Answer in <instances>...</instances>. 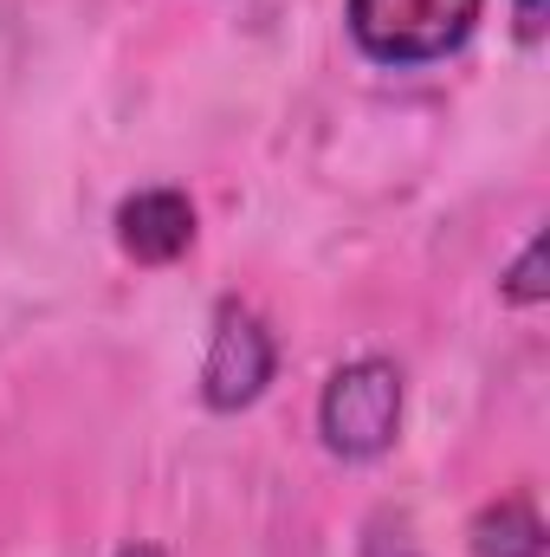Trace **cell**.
I'll return each instance as SVG.
<instances>
[{
	"label": "cell",
	"instance_id": "277c9868",
	"mask_svg": "<svg viewBox=\"0 0 550 557\" xmlns=\"http://www.w3.org/2000/svg\"><path fill=\"white\" fill-rule=\"evenodd\" d=\"M117 247L137 267H175L195 247V201L182 188H137L117 201Z\"/></svg>",
	"mask_w": 550,
	"mask_h": 557
},
{
	"label": "cell",
	"instance_id": "7a4b0ae2",
	"mask_svg": "<svg viewBox=\"0 0 550 557\" xmlns=\"http://www.w3.org/2000/svg\"><path fill=\"white\" fill-rule=\"evenodd\" d=\"M317 428H324V447L337 460H376V454H389L396 434H402V370L389 357L343 363L324 383Z\"/></svg>",
	"mask_w": 550,
	"mask_h": 557
},
{
	"label": "cell",
	"instance_id": "6da1fadb",
	"mask_svg": "<svg viewBox=\"0 0 550 557\" xmlns=\"http://www.w3.org/2000/svg\"><path fill=\"white\" fill-rule=\"evenodd\" d=\"M486 0H350V39L376 65H434L460 52L479 26Z\"/></svg>",
	"mask_w": 550,
	"mask_h": 557
},
{
	"label": "cell",
	"instance_id": "5b68a950",
	"mask_svg": "<svg viewBox=\"0 0 550 557\" xmlns=\"http://www.w3.org/2000/svg\"><path fill=\"white\" fill-rule=\"evenodd\" d=\"M466 545H473V557H545L550 532H545V519H538V506L525 493H512V499H492L466 525Z\"/></svg>",
	"mask_w": 550,
	"mask_h": 557
},
{
	"label": "cell",
	"instance_id": "8992f818",
	"mask_svg": "<svg viewBox=\"0 0 550 557\" xmlns=\"http://www.w3.org/2000/svg\"><path fill=\"white\" fill-rule=\"evenodd\" d=\"M499 292H505V305H545V292H550L545 285V234L525 240V253L512 260V273H505Z\"/></svg>",
	"mask_w": 550,
	"mask_h": 557
},
{
	"label": "cell",
	"instance_id": "52a82bcc",
	"mask_svg": "<svg viewBox=\"0 0 550 557\" xmlns=\"http://www.w3.org/2000/svg\"><path fill=\"white\" fill-rule=\"evenodd\" d=\"M545 20H550V0H512V33H518V46H538V39H545Z\"/></svg>",
	"mask_w": 550,
	"mask_h": 557
},
{
	"label": "cell",
	"instance_id": "3957f363",
	"mask_svg": "<svg viewBox=\"0 0 550 557\" xmlns=\"http://www.w3.org/2000/svg\"><path fill=\"white\" fill-rule=\"evenodd\" d=\"M278 370V344L266 331V318L240 298H221L214 331H208V357H201V403L214 416H240L266 396Z\"/></svg>",
	"mask_w": 550,
	"mask_h": 557
},
{
	"label": "cell",
	"instance_id": "ba28073f",
	"mask_svg": "<svg viewBox=\"0 0 550 557\" xmlns=\"http://www.w3.org/2000/svg\"><path fill=\"white\" fill-rule=\"evenodd\" d=\"M117 557H168V552H162V545H124Z\"/></svg>",
	"mask_w": 550,
	"mask_h": 557
}]
</instances>
